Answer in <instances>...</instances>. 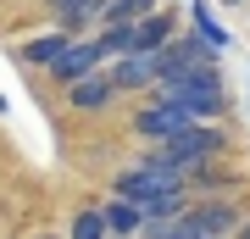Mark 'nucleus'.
<instances>
[{
  "label": "nucleus",
  "instance_id": "f257e3e1",
  "mask_svg": "<svg viewBox=\"0 0 250 239\" xmlns=\"http://www.w3.org/2000/svg\"><path fill=\"white\" fill-rule=\"evenodd\" d=\"M228 151V139H223V128H211V123H184L172 139H161V161H167L172 173H195V167H206V161H217Z\"/></svg>",
  "mask_w": 250,
  "mask_h": 239
},
{
  "label": "nucleus",
  "instance_id": "f03ea898",
  "mask_svg": "<svg viewBox=\"0 0 250 239\" xmlns=\"http://www.w3.org/2000/svg\"><path fill=\"white\" fill-rule=\"evenodd\" d=\"M161 100H172L178 111L200 117V123H211V117L223 111V78H217V67L184 72V78H161Z\"/></svg>",
  "mask_w": 250,
  "mask_h": 239
},
{
  "label": "nucleus",
  "instance_id": "7ed1b4c3",
  "mask_svg": "<svg viewBox=\"0 0 250 239\" xmlns=\"http://www.w3.org/2000/svg\"><path fill=\"white\" fill-rule=\"evenodd\" d=\"M206 67H217V44H206L200 34H184V39L172 34L156 50V72H161V78H184V72H206Z\"/></svg>",
  "mask_w": 250,
  "mask_h": 239
},
{
  "label": "nucleus",
  "instance_id": "20e7f679",
  "mask_svg": "<svg viewBox=\"0 0 250 239\" xmlns=\"http://www.w3.org/2000/svg\"><path fill=\"white\" fill-rule=\"evenodd\" d=\"M111 56L117 50L106 44V34H100V39H72L67 50L50 62V72H56V84H78V78H89V72H100Z\"/></svg>",
  "mask_w": 250,
  "mask_h": 239
},
{
  "label": "nucleus",
  "instance_id": "39448f33",
  "mask_svg": "<svg viewBox=\"0 0 250 239\" xmlns=\"http://www.w3.org/2000/svg\"><path fill=\"white\" fill-rule=\"evenodd\" d=\"M111 84L117 89H145V84H156L161 72H156V50H123V56H111Z\"/></svg>",
  "mask_w": 250,
  "mask_h": 239
},
{
  "label": "nucleus",
  "instance_id": "423d86ee",
  "mask_svg": "<svg viewBox=\"0 0 250 239\" xmlns=\"http://www.w3.org/2000/svg\"><path fill=\"white\" fill-rule=\"evenodd\" d=\"M184 123H200V117H189V111H178L172 100H156V106H145L139 117H134V128L145 133V139H172Z\"/></svg>",
  "mask_w": 250,
  "mask_h": 239
},
{
  "label": "nucleus",
  "instance_id": "0eeeda50",
  "mask_svg": "<svg viewBox=\"0 0 250 239\" xmlns=\"http://www.w3.org/2000/svg\"><path fill=\"white\" fill-rule=\"evenodd\" d=\"M67 95H72V106H78V111H106L111 95H117V84H111V72H89V78L67 84Z\"/></svg>",
  "mask_w": 250,
  "mask_h": 239
},
{
  "label": "nucleus",
  "instance_id": "6e6552de",
  "mask_svg": "<svg viewBox=\"0 0 250 239\" xmlns=\"http://www.w3.org/2000/svg\"><path fill=\"white\" fill-rule=\"evenodd\" d=\"M189 217L200 222L206 239H228V234H239V212H233V200H206V206H195Z\"/></svg>",
  "mask_w": 250,
  "mask_h": 239
},
{
  "label": "nucleus",
  "instance_id": "1a4fd4ad",
  "mask_svg": "<svg viewBox=\"0 0 250 239\" xmlns=\"http://www.w3.org/2000/svg\"><path fill=\"white\" fill-rule=\"evenodd\" d=\"M184 206H189V200H184V184H172V189H156V195H145V200H139V217H145V222H172Z\"/></svg>",
  "mask_w": 250,
  "mask_h": 239
},
{
  "label": "nucleus",
  "instance_id": "9d476101",
  "mask_svg": "<svg viewBox=\"0 0 250 239\" xmlns=\"http://www.w3.org/2000/svg\"><path fill=\"white\" fill-rule=\"evenodd\" d=\"M167 39H172V17L167 11H150V17L134 22V50H161Z\"/></svg>",
  "mask_w": 250,
  "mask_h": 239
},
{
  "label": "nucleus",
  "instance_id": "9b49d317",
  "mask_svg": "<svg viewBox=\"0 0 250 239\" xmlns=\"http://www.w3.org/2000/svg\"><path fill=\"white\" fill-rule=\"evenodd\" d=\"M67 44H72V34H67V28H56V34H39V39H28V44H22V62H34V67H50L56 56L67 50Z\"/></svg>",
  "mask_w": 250,
  "mask_h": 239
},
{
  "label": "nucleus",
  "instance_id": "f8f14e48",
  "mask_svg": "<svg viewBox=\"0 0 250 239\" xmlns=\"http://www.w3.org/2000/svg\"><path fill=\"white\" fill-rule=\"evenodd\" d=\"M100 6H106V0H56V17H62L67 34H78L83 22H95V17H100Z\"/></svg>",
  "mask_w": 250,
  "mask_h": 239
},
{
  "label": "nucleus",
  "instance_id": "ddd939ff",
  "mask_svg": "<svg viewBox=\"0 0 250 239\" xmlns=\"http://www.w3.org/2000/svg\"><path fill=\"white\" fill-rule=\"evenodd\" d=\"M156 11V0H106L100 6V22L117 28V22H139V17H150Z\"/></svg>",
  "mask_w": 250,
  "mask_h": 239
},
{
  "label": "nucleus",
  "instance_id": "4468645a",
  "mask_svg": "<svg viewBox=\"0 0 250 239\" xmlns=\"http://www.w3.org/2000/svg\"><path fill=\"white\" fill-rule=\"evenodd\" d=\"M145 234H150V239H206V234H200V222L189 217V206H184L172 222H145Z\"/></svg>",
  "mask_w": 250,
  "mask_h": 239
},
{
  "label": "nucleus",
  "instance_id": "2eb2a0df",
  "mask_svg": "<svg viewBox=\"0 0 250 239\" xmlns=\"http://www.w3.org/2000/svg\"><path fill=\"white\" fill-rule=\"evenodd\" d=\"M100 212H106V228L111 234H139L145 228V217H139L134 200H111V206H100Z\"/></svg>",
  "mask_w": 250,
  "mask_h": 239
},
{
  "label": "nucleus",
  "instance_id": "dca6fc26",
  "mask_svg": "<svg viewBox=\"0 0 250 239\" xmlns=\"http://www.w3.org/2000/svg\"><path fill=\"white\" fill-rule=\"evenodd\" d=\"M111 228H106V212L100 206H89V212H78L72 217V239H106Z\"/></svg>",
  "mask_w": 250,
  "mask_h": 239
},
{
  "label": "nucleus",
  "instance_id": "f3484780",
  "mask_svg": "<svg viewBox=\"0 0 250 239\" xmlns=\"http://www.w3.org/2000/svg\"><path fill=\"white\" fill-rule=\"evenodd\" d=\"M195 34H200L206 44H217V50H223V28L211 22V11H206V6H195Z\"/></svg>",
  "mask_w": 250,
  "mask_h": 239
},
{
  "label": "nucleus",
  "instance_id": "a211bd4d",
  "mask_svg": "<svg viewBox=\"0 0 250 239\" xmlns=\"http://www.w3.org/2000/svg\"><path fill=\"white\" fill-rule=\"evenodd\" d=\"M239 239H250V222H239Z\"/></svg>",
  "mask_w": 250,
  "mask_h": 239
},
{
  "label": "nucleus",
  "instance_id": "6ab92c4d",
  "mask_svg": "<svg viewBox=\"0 0 250 239\" xmlns=\"http://www.w3.org/2000/svg\"><path fill=\"white\" fill-rule=\"evenodd\" d=\"M106 239H128V234H106Z\"/></svg>",
  "mask_w": 250,
  "mask_h": 239
},
{
  "label": "nucleus",
  "instance_id": "aec40b11",
  "mask_svg": "<svg viewBox=\"0 0 250 239\" xmlns=\"http://www.w3.org/2000/svg\"><path fill=\"white\" fill-rule=\"evenodd\" d=\"M228 6H239V0H228Z\"/></svg>",
  "mask_w": 250,
  "mask_h": 239
}]
</instances>
